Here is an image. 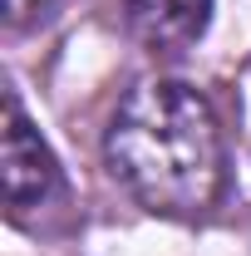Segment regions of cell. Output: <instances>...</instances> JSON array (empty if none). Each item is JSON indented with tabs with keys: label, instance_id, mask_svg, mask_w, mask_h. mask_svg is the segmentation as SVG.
Listing matches in <instances>:
<instances>
[{
	"label": "cell",
	"instance_id": "obj_4",
	"mask_svg": "<svg viewBox=\"0 0 251 256\" xmlns=\"http://www.w3.org/2000/svg\"><path fill=\"white\" fill-rule=\"evenodd\" d=\"M54 15V0H5V30H30Z\"/></svg>",
	"mask_w": 251,
	"mask_h": 256
},
{
	"label": "cell",
	"instance_id": "obj_3",
	"mask_svg": "<svg viewBox=\"0 0 251 256\" xmlns=\"http://www.w3.org/2000/svg\"><path fill=\"white\" fill-rule=\"evenodd\" d=\"M128 34L148 54H182L212 25V0H124Z\"/></svg>",
	"mask_w": 251,
	"mask_h": 256
},
{
	"label": "cell",
	"instance_id": "obj_2",
	"mask_svg": "<svg viewBox=\"0 0 251 256\" xmlns=\"http://www.w3.org/2000/svg\"><path fill=\"white\" fill-rule=\"evenodd\" d=\"M0 178H5V207L10 217H25L30 207H44L50 197H60L64 172L60 158L50 153V143L40 138L30 114L20 108V98L5 94V138H0Z\"/></svg>",
	"mask_w": 251,
	"mask_h": 256
},
{
	"label": "cell",
	"instance_id": "obj_1",
	"mask_svg": "<svg viewBox=\"0 0 251 256\" xmlns=\"http://www.w3.org/2000/svg\"><path fill=\"white\" fill-rule=\"evenodd\" d=\"M104 162L153 217H207L226 192L222 118L188 79H138L108 118Z\"/></svg>",
	"mask_w": 251,
	"mask_h": 256
}]
</instances>
